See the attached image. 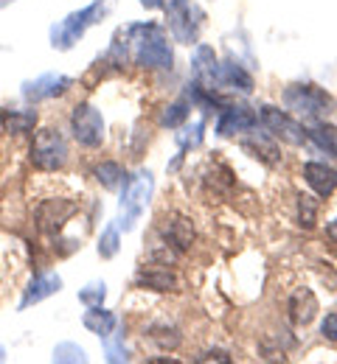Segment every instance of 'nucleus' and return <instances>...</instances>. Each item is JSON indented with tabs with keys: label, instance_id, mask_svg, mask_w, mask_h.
<instances>
[{
	"label": "nucleus",
	"instance_id": "f257e3e1",
	"mask_svg": "<svg viewBox=\"0 0 337 364\" xmlns=\"http://www.w3.org/2000/svg\"><path fill=\"white\" fill-rule=\"evenodd\" d=\"M124 48H130V56L141 68H169L172 65V46L163 28L157 26H133L127 34Z\"/></svg>",
	"mask_w": 337,
	"mask_h": 364
},
{
	"label": "nucleus",
	"instance_id": "f03ea898",
	"mask_svg": "<svg viewBox=\"0 0 337 364\" xmlns=\"http://www.w3.org/2000/svg\"><path fill=\"white\" fill-rule=\"evenodd\" d=\"M284 104L304 118H326L335 112V98L315 85H292L284 90Z\"/></svg>",
	"mask_w": 337,
	"mask_h": 364
},
{
	"label": "nucleus",
	"instance_id": "7ed1b4c3",
	"mask_svg": "<svg viewBox=\"0 0 337 364\" xmlns=\"http://www.w3.org/2000/svg\"><path fill=\"white\" fill-rule=\"evenodd\" d=\"M107 9H110V0H104V3L96 0L93 6H88V9H82V11H73L68 20H62L59 26L51 28V46L59 48V50H68L93 23H98V17H101Z\"/></svg>",
	"mask_w": 337,
	"mask_h": 364
},
{
	"label": "nucleus",
	"instance_id": "20e7f679",
	"mask_svg": "<svg viewBox=\"0 0 337 364\" xmlns=\"http://www.w3.org/2000/svg\"><path fill=\"white\" fill-rule=\"evenodd\" d=\"M31 163L40 171H56L68 163V143L56 129H40L31 143Z\"/></svg>",
	"mask_w": 337,
	"mask_h": 364
},
{
	"label": "nucleus",
	"instance_id": "39448f33",
	"mask_svg": "<svg viewBox=\"0 0 337 364\" xmlns=\"http://www.w3.org/2000/svg\"><path fill=\"white\" fill-rule=\"evenodd\" d=\"M152 191H155L152 174H138V177H133V180L127 182L124 196H121V228L133 230L135 219L141 216V210L149 205Z\"/></svg>",
	"mask_w": 337,
	"mask_h": 364
},
{
	"label": "nucleus",
	"instance_id": "423d86ee",
	"mask_svg": "<svg viewBox=\"0 0 337 364\" xmlns=\"http://www.w3.org/2000/svg\"><path fill=\"white\" fill-rule=\"evenodd\" d=\"M71 127H73V135L82 146H98L104 140V121H101L96 107H90V104H76L73 107Z\"/></svg>",
	"mask_w": 337,
	"mask_h": 364
},
{
	"label": "nucleus",
	"instance_id": "0eeeda50",
	"mask_svg": "<svg viewBox=\"0 0 337 364\" xmlns=\"http://www.w3.org/2000/svg\"><path fill=\"white\" fill-rule=\"evenodd\" d=\"M261 124L267 127L270 135L284 140L289 146H301V143L306 140V129H304L298 121H292L287 112L276 109V107H264V109H261Z\"/></svg>",
	"mask_w": 337,
	"mask_h": 364
},
{
	"label": "nucleus",
	"instance_id": "6e6552de",
	"mask_svg": "<svg viewBox=\"0 0 337 364\" xmlns=\"http://www.w3.org/2000/svg\"><path fill=\"white\" fill-rule=\"evenodd\" d=\"M166 6V14H169V26L175 31V37L180 43H194L197 40V28L199 23L192 20L194 17V9L189 0H163Z\"/></svg>",
	"mask_w": 337,
	"mask_h": 364
},
{
	"label": "nucleus",
	"instance_id": "1a4fd4ad",
	"mask_svg": "<svg viewBox=\"0 0 337 364\" xmlns=\"http://www.w3.org/2000/svg\"><path fill=\"white\" fill-rule=\"evenodd\" d=\"M76 213V205L73 202H65V199H48L40 205L37 210V225L46 232H56L62 230V225Z\"/></svg>",
	"mask_w": 337,
	"mask_h": 364
},
{
	"label": "nucleus",
	"instance_id": "9d476101",
	"mask_svg": "<svg viewBox=\"0 0 337 364\" xmlns=\"http://www.w3.org/2000/svg\"><path fill=\"white\" fill-rule=\"evenodd\" d=\"M256 124H259V118H256L247 107H228V109L222 112L217 129H219V135L231 137V135H239V132H253Z\"/></svg>",
	"mask_w": 337,
	"mask_h": 364
},
{
	"label": "nucleus",
	"instance_id": "9b49d317",
	"mask_svg": "<svg viewBox=\"0 0 337 364\" xmlns=\"http://www.w3.org/2000/svg\"><path fill=\"white\" fill-rule=\"evenodd\" d=\"M287 311H289V322L298 325V328H304V325H309L315 319V314H318V297L312 294V289H298L289 297Z\"/></svg>",
	"mask_w": 337,
	"mask_h": 364
},
{
	"label": "nucleus",
	"instance_id": "f8f14e48",
	"mask_svg": "<svg viewBox=\"0 0 337 364\" xmlns=\"http://www.w3.org/2000/svg\"><path fill=\"white\" fill-rule=\"evenodd\" d=\"M304 177L309 182V188L318 196H332L337 188V171L326 163H306L304 166Z\"/></svg>",
	"mask_w": 337,
	"mask_h": 364
},
{
	"label": "nucleus",
	"instance_id": "ddd939ff",
	"mask_svg": "<svg viewBox=\"0 0 337 364\" xmlns=\"http://www.w3.org/2000/svg\"><path fill=\"white\" fill-rule=\"evenodd\" d=\"M160 235H163V241H166L169 247H175L177 252H183V250L192 247L194 225L189 219H183V216H175V219H169V222L160 228Z\"/></svg>",
	"mask_w": 337,
	"mask_h": 364
},
{
	"label": "nucleus",
	"instance_id": "4468645a",
	"mask_svg": "<svg viewBox=\"0 0 337 364\" xmlns=\"http://www.w3.org/2000/svg\"><path fill=\"white\" fill-rule=\"evenodd\" d=\"M163 267H166V264H157V267L141 269L138 277H135V283H138V286H146V289H152V291H177V289H180V280L169 272V269H163Z\"/></svg>",
	"mask_w": 337,
	"mask_h": 364
},
{
	"label": "nucleus",
	"instance_id": "2eb2a0df",
	"mask_svg": "<svg viewBox=\"0 0 337 364\" xmlns=\"http://www.w3.org/2000/svg\"><path fill=\"white\" fill-rule=\"evenodd\" d=\"M194 70H197L199 85H202V87H208V90H214V85H219V82H222V70H219V65H217V59H214V50H211V48L202 46L199 50H197Z\"/></svg>",
	"mask_w": 337,
	"mask_h": 364
},
{
	"label": "nucleus",
	"instance_id": "dca6fc26",
	"mask_svg": "<svg viewBox=\"0 0 337 364\" xmlns=\"http://www.w3.org/2000/svg\"><path fill=\"white\" fill-rule=\"evenodd\" d=\"M71 87V79L68 76H43V79H37V82H31V85H26V98H31V101H40V98H48V95H56V92H65Z\"/></svg>",
	"mask_w": 337,
	"mask_h": 364
},
{
	"label": "nucleus",
	"instance_id": "f3484780",
	"mask_svg": "<svg viewBox=\"0 0 337 364\" xmlns=\"http://www.w3.org/2000/svg\"><path fill=\"white\" fill-rule=\"evenodd\" d=\"M59 286H62L59 274H40V277H34V280L28 283V289H26V297H23V309H28L31 303H40V300L51 297L53 291H59Z\"/></svg>",
	"mask_w": 337,
	"mask_h": 364
},
{
	"label": "nucleus",
	"instance_id": "a211bd4d",
	"mask_svg": "<svg viewBox=\"0 0 337 364\" xmlns=\"http://www.w3.org/2000/svg\"><path fill=\"white\" fill-rule=\"evenodd\" d=\"M37 124V112L34 109H11V112H3V129L9 135H23V132H31V127Z\"/></svg>",
	"mask_w": 337,
	"mask_h": 364
},
{
	"label": "nucleus",
	"instance_id": "6ab92c4d",
	"mask_svg": "<svg viewBox=\"0 0 337 364\" xmlns=\"http://www.w3.org/2000/svg\"><path fill=\"white\" fill-rule=\"evenodd\" d=\"M85 328L98 333V336H107V333H113V328H115V317H113L110 311L93 306V309L85 314Z\"/></svg>",
	"mask_w": 337,
	"mask_h": 364
},
{
	"label": "nucleus",
	"instance_id": "aec40b11",
	"mask_svg": "<svg viewBox=\"0 0 337 364\" xmlns=\"http://www.w3.org/2000/svg\"><path fill=\"white\" fill-rule=\"evenodd\" d=\"M219 70H222V82H228V85H239L242 92L253 90V79H250V76L242 70L239 65L225 62V65H219Z\"/></svg>",
	"mask_w": 337,
	"mask_h": 364
},
{
	"label": "nucleus",
	"instance_id": "412c9836",
	"mask_svg": "<svg viewBox=\"0 0 337 364\" xmlns=\"http://www.w3.org/2000/svg\"><path fill=\"white\" fill-rule=\"evenodd\" d=\"M96 180L104 185V188H118L121 182H124V171H121V166L118 163H101L96 168Z\"/></svg>",
	"mask_w": 337,
	"mask_h": 364
},
{
	"label": "nucleus",
	"instance_id": "4be33fe9",
	"mask_svg": "<svg viewBox=\"0 0 337 364\" xmlns=\"http://www.w3.org/2000/svg\"><path fill=\"white\" fill-rule=\"evenodd\" d=\"M315 219H318V202L312 196H298V225L312 230Z\"/></svg>",
	"mask_w": 337,
	"mask_h": 364
},
{
	"label": "nucleus",
	"instance_id": "5701e85b",
	"mask_svg": "<svg viewBox=\"0 0 337 364\" xmlns=\"http://www.w3.org/2000/svg\"><path fill=\"white\" fill-rule=\"evenodd\" d=\"M244 149H247L253 157H259V151H264V154H261V160H264V163H270V166H276V163H279V151H276V146H273V143H267L264 137H259V143H256V140H244Z\"/></svg>",
	"mask_w": 337,
	"mask_h": 364
},
{
	"label": "nucleus",
	"instance_id": "b1692460",
	"mask_svg": "<svg viewBox=\"0 0 337 364\" xmlns=\"http://www.w3.org/2000/svg\"><path fill=\"white\" fill-rule=\"evenodd\" d=\"M306 137H312L321 149H326L332 157H337V129H329V127L323 129V127H318V129H309Z\"/></svg>",
	"mask_w": 337,
	"mask_h": 364
},
{
	"label": "nucleus",
	"instance_id": "393cba45",
	"mask_svg": "<svg viewBox=\"0 0 337 364\" xmlns=\"http://www.w3.org/2000/svg\"><path fill=\"white\" fill-rule=\"evenodd\" d=\"M186 115H189V107L183 104V101H177V104H172V107H166V112H163V127H180L183 121H186Z\"/></svg>",
	"mask_w": 337,
	"mask_h": 364
},
{
	"label": "nucleus",
	"instance_id": "a878e982",
	"mask_svg": "<svg viewBox=\"0 0 337 364\" xmlns=\"http://www.w3.org/2000/svg\"><path fill=\"white\" fill-rule=\"evenodd\" d=\"M118 252V230L107 228L104 235H101V244H98V255L101 258H113Z\"/></svg>",
	"mask_w": 337,
	"mask_h": 364
},
{
	"label": "nucleus",
	"instance_id": "bb28decb",
	"mask_svg": "<svg viewBox=\"0 0 337 364\" xmlns=\"http://www.w3.org/2000/svg\"><path fill=\"white\" fill-rule=\"evenodd\" d=\"M53 359L56 362H85V350L76 348V345H71V342H65V345H56Z\"/></svg>",
	"mask_w": 337,
	"mask_h": 364
},
{
	"label": "nucleus",
	"instance_id": "cd10ccee",
	"mask_svg": "<svg viewBox=\"0 0 337 364\" xmlns=\"http://www.w3.org/2000/svg\"><path fill=\"white\" fill-rule=\"evenodd\" d=\"M199 140H202V124H194V127L183 129V132L177 135V143H180L183 149H189V146H199Z\"/></svg>",
	"mask_w": 337,
	"mask_h": 364
},
{
	"label": "nucleus",
	"instance_id": "c85d7f7f",
	"mask_svg": "<svg viewBox=\"0 0 337 364\" xmlns=\"http://www.w3.org/2000/svg\"><path fill=\"white\" fill-rule=\"evenodd\" d=\"M152 339H155L160 348H177V345H180V336H177V331H175V328H172V331H166V328L152 331Z\"/></svg>",
	"mask_w": 337,
	"mask_h": 364
},
{
	"label": "nucleus",
	"instance_id": "c756f323",
	"mask_svg": "<svg viewBox=\"0 0 337 364\" xmlns=\"http://www.w3.org/2000/svg\"><path fill=\"white\" fill-rule=\"evenodd\" d=\"M79 300L88 303V306H101V300H104V283H93L85 291H79Z\"/></svg>",
	"mask_w": 337,
	"mask_h": 364
},
{
	"label": "nucleus",
	"instance_id": "7c9ffc66",
	"mask_svg": "<svg viewBox=\"0 0 337 364\" xmlns=\"http://www.w3.org/2000/svg\"><path fill=\"white\" fill-rule=\"evenodd\" d=\"M321 333H323L326 339H332V342H337V311H335V314H329V317L323 319V325H321Z\"/></svg>",
	"mask_w": 337,
	"mask_h": 364
},
{
	"label": "nucleus",
	"instance_id": "2f4dec72",
	"mask_svg": "<svg viewBox=\"0 0 337 364\" xmlns=\"http://www.w3.org/2000/svg\"><path fill=\"white\" fill-rule=\"evenodd\" d=\"M197 362L205 364V362H231V356L228 353H222V350H208V353H202V356H197Z\"/></svg>",
	"mask_w": 337,
	"mask_h": 364
},
{
	"label": "nucleus",
	"instance_id": "473e14b6",
	"mask_svg": "<svg viewBox=\"0 0 337 364\" xmlns=\"http://www.w3.org/2000/svg\"><path fill=\"white\" fill-rule=\"evenodd\" d=\"M329 238H332V241L337 244V219L332 222V225H329Z\"/></svg>",
	"mask_w": 337,
	"mask_h": 364
},
{
	"label": "nucleus",
	"instance_id": "72a5a7b5",
	"mask_svg": "<svg viewBox=\"0 0 337 364\" xmlns=\"http://www.w3.org/2000/svg\"><path fill=\"white\" fill-rule=\"evenodd\" d=\"M0 359H3V350H0Z\"/></svg>",
	"mask_w": 337,
	"mask_h": 364
}]
</instances>
